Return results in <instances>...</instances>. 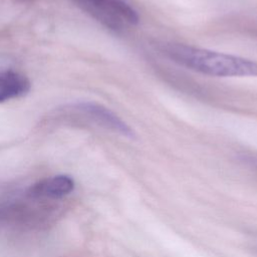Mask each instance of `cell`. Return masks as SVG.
Wrapping results in <instances>:
<instances>
[{"label":"cell","instance_id":"6da1fadb","mask_svg":"<svg viewBox=\"0 0 257 257\" xmlns=\"http://www.w3.org/2000/svg\"><path fill=\"white\" fill-rule=\"evenodd\" d=\"M160 50L175 63L204 75L257 77V61L238 55L177 42H166Z\"/></svg>","mask_w":257,"mask_h":257},{"label":"cell","instance_id":"7a4b0ae2","mask_svg":"<svg viewBox=\"0 0 257 257\" xmlns=\"http://www.w3.org/2000/svg\"><path fill=\"white\" fill-rule=\"evenodd\" d=\"M105 28L121 33L140 22V14L128 0H70Z\"/></svg>","mask_w":257,"mask_h":257},{"label":"cell","instance_id":"3957f363","mask_svg":"<svg viewBox=\"0 0 257 257\" xmlns=\"http://www.w3.org/2000/svg\"><path fill=\"white\" fill-rule=\"evenodd\" d=\"M64 109L73 111L86 121L114 134L130 139L135 138L136 134L132 126L111 109L100 103L94 101H78L65 106Z\"/></svg>","mask_w":257,"mask_h":257},{"label":"cell","instance_id":"277c9868","mask_svg":"<svg viewBox=\"0 0 257 257\" xmlns=\"http://www.w3.org/2000/svg\"><path fill=\"white\" fill-rule=\"evenodd\" d=\"M74 190V181L66 175H57L43 179L29 189V195L35 198L45 197L51 199L62 198Z\"/></svg>","mask_w":257,"mask_h":257},{"label":"cell","instance_id":"5b68a950","mask_svg":"<svg viewBox=\"0 0 257 257\" xmlns=\"http://www.w3.org/2000/svg\"><path fill=\"white\" fill-rule=\"evenodd\" d=\"M30 90L28 78L16 71L0 72V102L23 96Z\"/></svg>","mask_w":257,"mask_h":257}]
</instances>
